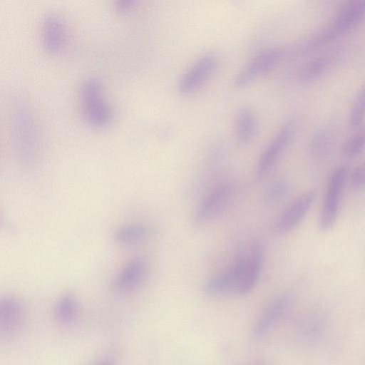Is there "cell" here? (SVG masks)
<instances>
[{"label":"cell","mask_w":365,"mask_h":365,"mask_svg":"<svg viewBox=\"0 0 365 365\" xmlns=\"http://www.w3.org/2000/svg\"><path fill=\"white\" fill-rule=\"evenodd\" d=\"M217 65V56L213 53L202 56L180 78L178 88L180 93L188 94L200 87L212 75Z\"/></svg>","instance_id":"obj_9"},{"label":"cell","mask_w":365,"mask_h":365,"mask_svg":"<svg viewBox=\"0 0 365 365\" xmlns=\"http://www.w3.org/2000/svg\"><path fill=\"white\" fill-rule=\"evenodd\" d=\"M283 55L281 47L269 48L253 57L235 76L233 85L241 88L250 84L259 76L273 68Z\"/></svg>","instance_id":"obj_7"},{"label":"cell","mask_w":365,"mask_h":365,"mask_svg":"<svg viewBox=\"0 0 365 365\" xmlns=\"http://www.w3.org/2000/svg\"><path fill=\"white\" fill-rule=\"evenodd\" d=\"M235 185L223 181L212 187L200 202L194 215L197 225H205L217 217L233 197Z\"/></svg>","instance_id":"obj_3"},{"label":"cell","mask_w":365,"mask_h":365,"mask_svg":"<svg viewBox=\"0 0 365 365\" xmlns=\"http://www.w3.org/2000/svg\"><path fill=\"white\" fill-rule=\"evenodd\" d=\"M329 63L330 59L327 56H321L312 59L300 68L297 73V78L303 82L314 80L324 72Z\"/></svg>","instance_id":"obj_20"},{"label":"cell","mask_w":365,"mask_h":365,"mask_svg":"<svg viewBox=\"0 0 365 365\" xmlns=\"http://www.w3.org/2000/svg\"><path fill=\"white\" fill-rule=\"evenodd\" d=\"M365 16V0L346 2L336 13L332 26L325 31L329 40L347 31Z\"/></svg>","instance_id":"obj_12"},{"label":"cell","mask_w":365,"mask_h":365,"mask_svg":"<svg viewBox=\"0 0 365 365\" xmlns=\"http://www.w3.org/2000/svg\"><path fill=\"white\" fill-rule=\"evenodd\" d=\"M295 128L296 123L294 120H287L262 151L256 165V175L258 178H264L274 166L289 144Z\"/></svg>","instance_id":"obj_6"},{"label":"cell","mask_w":365,"mask_h":365,"mask_svg":"<svg viewBox=\"0 0 365 365\" xmlns=\"http://www.w3.org/2000/svg\"><path fill=\"white\" fill-rule=\"evenodd\" d=\"M264 250L260 243L253 242L247 257L240 295L250 293L257 284L264 264Z\"/></svg>","instance_id":"obj_15"},{"label":"cell","mask_w":365,"mask_h":365,"mask_svg":"<svg viewBox=\"0 0 365 365\" xmlns=\"http://www.w3.org/2000/svg\"><path fill=\"white\" fill-rule=\"evenodd\" d=\"M150 232V229L143 225H126L115 230L114 238L120 244L133 245L148 237Z\"/></svg>","instance_id":"obj_18"},{"label":"cell","mask_w":365,"mask_h":365,"mask_svg":"<svg viewBox=\"0 0 365 365\" xmlns=\"http://www.w3.org/2000/svg\"><path fill=\"white\" fill-rule=\"evenodd\" d=\"M95 365H114V364L109 361H103L98 362V363L96 364Z\"/></svg>","instance_id":"obj_25"},{"label":"cell","mask_w":365,"mask_h":365,"mask_svg":"<svg viewBox=\"0 0 365 365\" xmlns=\"http://www.w3.org/2000/svg\"><path fill=\"white\" fill-rule=\"evenodd\" d=\"M365 148V127L350 136L344 143L343 155L347 158L355 157Z\"/></svg>","instance_id":"obj_21"},{"label":"cell","mask_w":365,"mask_h":365,"mask_svg":"<svg viewBox=\"0 0 365 365\" xmlns=\"http://www.w3.org/2000/svg\"><path fill=\"white\" fill-rule=\"evenodd\" d=\"M247 257H240L225 272L210 277L202 285L203 292L210 297L240 295Z\"/></svg>","instance_id":"obj_4"},{"label":"cell","mask_w":365,"mask_h":365,"mask_svg":"<svg viewBox=\"0 0 365 365\" xmlns=\"http://www.w3.org/2000/svg\"><path fill=\"white\" fill-rule=\"evenodd\" d=\"M80 100L83 115L88 124L102 128L110 123L113 113L103 98L100 80L94 77L85 80L81 87Z\"/></svg>","instance_id":"obj_2"},{"label":"cell","mask_w":365,"mask_h":365,"mask_svg":"<svg viewBox=\"0 0 365 365\" xmlns=\"http://www.w3.org/2000/svg\"><path fill=\"white\" fill-rule=\"evenodd\" d=\"M256 130V118L253 110L248 106H242L237 111L235 119V133L240 144L251 141Z\"/></svg>","instance_id":"obj_16"},{"label":"cell","mask_w":365,"mask_h":365,"mask_svg":"<svg viewBox=\"0 0 365 365\" xmlns=\"http://www.w3.org/2000/svg\"><path fill=\"white\" fill-rule=\"evenodd\" d=\"M365 116V86L356 96L349 113V122L353 127H358Z\"/></svg>","instance_id":"obj_22"},{"label":"cell","mask_w":365,"mask_h":365,"mask_svg":"<svg viewBox=\"0 0 365 365\" xmlns=\"http://www.w3.org/2000/svg\"><path fill=\"white\" fill-rule=\"evenodd\" d=\"M147 267L140 257L129 260L113 279L111 288L116 293L125 294L136 289L144 281Z\"/></svg>","instance_id":"obj_10"},{"label":"cell","mask_w":365,"mask_h":365,"mask_svg":"<svg viewBox=\"0 0 365 365\" xmlns=\"http://www.w3.org/2000/svg\"><path fill=\"white\" fill-rule=\"evenodd\" d=\"M9 127L16 160L23 165H35L41 152V132L32 108L21 98H15L11 103Z\"/></svg>","instance_id":"obj_1"},{"label":"cell","mask_w":365,"mask_h":365,"mask_svg":"<svg viewBox=\"0 0 365 365\" xmlns=\"http://www.w3.org/2000/svg\"><path fill=\"white\" fill-rule=\"evenodd\" d=\"M78 313V303L72 294H64L56 300L53 307V315L58 322L70 324L76 319Z\"/></svg>","instance_id":"obj_17"},{"label":"cell","mask_w":365,"mask_h":365,"mask_svg":"<svg viewBox=\"0 0 365 365\" xmlns=\"http://www.w3.org/2000/svg\"><path fill=\"white\" fill-rule=\"evenodd\" d=\"M346 175V167L344 165L337 167L331 173L319 219V227L322 231L329 230L335 223Z\"/></svg>","instance_id":"obj_5"},{"label":"cell","mask_w":365,"mask_h":365,"mask_svg":"<svg viewBox=\"0 0 365 365\" xmlns=\"http://www.w3.org/2000/svg\"><path fill=\"white\" fill-rule=\"evenodd\" d=\"M41 42L48 52L56 53L63 46L65 41V26L61 16L48 13L43 17L41 24Z\"/></svg>","instance_id":"obj_13"},{"label":"cell","mask_w":365,"mask_h":365,"mask_svg":"<svg viewBox=\"0 0 365 365\" xmlns=\"http://www.w3.org/2000/svg\"><path fill=\"white\" fill-rule=\"evenodd\" d=\"M26 321V309L21 300L13 295L0 299V336L8 339L16 336Z\"/></svg>","instance_id":"obj_8"},{"label":"cell","mask_w":365,"mask_h":365,"mask_svg":"<svg viewBox=\"0 0 365 365\" xmlns=\"http://www.w3.org/2000/svg\"><path fill=\"white\" fill-rule=\"evenodd\" d=\"M351 183L354 188H361L365 185V163L354 170L351 175Z\"/></svg>","instance_id":"obj_23"},{"label":"cell","mask_w":365,"mask_h":365,"mask_svg":"<svg viewBox=\"0 0 365 365\" xmlns=\"http://www.w3.org/2000/svg\"><path fill=\"white\" fill-rule=\"evenodd\" d=\"M289 190V184L286 180L275 179L266 186L262 195L263 201L268 206L276 205L284 199Z\"/></svg>","instance_id":"obj_19"},{"label":"cell","mask_w":365,"mask_h":365,"mask_svg":"<svg viewBox=\"0 0 365 365\" xmlns=\"http://www.w3.org/2000/svg\"><path fill=\"white\" fill-rule=\"evenodd\" d=\"M315 198L313 190H307L299 196L277 217L274 229L277 232H287L294 228L304 217Z\"/></svg>","instance_id":"obj_11"},{"label":"cell","mask_w":365,"mask_h":365,"mask_svg":"<svg viewBox=\"0 0 365 365\" xmlns=\"http://www.w3.org/2000/svg\"><path fill=\"white\" fill-rule=\"evenodd\" d=\"M289 302L287 294H281L272 299L257 320L253 328L254 335L261 337L269 331L285 312Z\"/></svg>","instance_id":"obj_14"},{"label":"cell","mask_w":365,"mask_h":365,"mask_svg":"<svg viewBox=\"0 0 365 365\" xmlns=\"http://www.w3.org/2000/svg\"><path fill=\"white\" fill-rule=\"evenodd\" d=\"M135 2L133 1H117L115 7L120 13H127L131 11L134 7Z\"/></svg>","instance_id":"obj_24"}]
</instances>
